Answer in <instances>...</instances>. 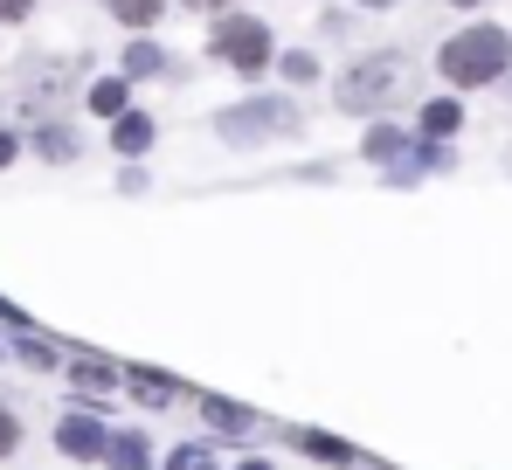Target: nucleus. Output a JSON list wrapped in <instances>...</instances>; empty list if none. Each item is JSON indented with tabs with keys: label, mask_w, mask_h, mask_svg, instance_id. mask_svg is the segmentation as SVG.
Masks as SVG:
<instances>
[{
	"label": "nucleus",
	"mask_w": 512,
	"mask_h": 470,
	"mask_svg": "<svg viewBox=\"0 0 512 470\" xmlns=\"http://www.w3.org/2000/svg\"><path fill=\"white\" fill-rule=\"evenodd\" d=\"M180 7H194V14H229L236 0H180Z\"/></svg>",
	"instance_id": "26"
},
{
	"label": "nucleus",
	"mask_w": 512,
	"mask_h": 470,
	"mask_svg": "<svg viewBox=\"0 0 512 470\" xmlns=\"http://www.w3.org/2000/svg\"><path fill=\"white\" fill-rule=\"evenodd\" d=\"M28 7L35 0H0V21H28Z\"/></svg>",
	"instance_id": "25"
},
{
	"label": "nucleus",
	"mask_w": 512,
	"mask_h": 470,
	"mask_svg": "<svg viewBox=\"0 0 512 470\" xmlns=\"http://www.w3.org/2000/svg\"><path fill=\"white\" fill-rule=\"evenodd\" d=\"M7 353H14L21 367H35V374H56V367H63V353H56L49 339H35V332H14V346H7Z\"/></svg>",
	"instance_id": "14"
},
{
	"label": "nucleus",
	"mask_w": 512,
	"mask_h": 470,
	"mask_svg": "<svg viewBox=\"0 0 512 470\" xmlns=\"http://www.w3.org/2000/svg\"><path fill=\"white\" fill-rule=\"evenodd\" d=\"M215 132H222L229 146H270V139H298L305 118H298L291 97H243V104L215 111Z\"/></svg>",
	"instance_id": "3"
},
{
	"label": "nucleus",
	"mask_w": 512,
	"mask_h": 470,
	"mask_svg": "<svg viewBox=\"0 0 512 470\" xmlns=\"http://www.w3.org/2000/svg\"><path fill=\"white\" fill-rule=\"evenodd\" d=\"M298 450H312L319 464H353V450H346L340 436H319V429H298Z\"/></svg>",
	"instance_id": "19"
},
{
	"label": "nucleus",
	"mask_w": 512,
	"mask_h": 470,
	"mask_svg": "<svg viewBox=\"0 0 512 470\" xmlns=\"http://www.w3.org/2000/svg\"><path fill=\"white\" fill-rule=\"evenodd\" d=\"M104 436H111V429H104L90 408H70V415L56 422V450H63L70 464H97V457H104Z\"/></svg>",
	"instance_id": "6"
},
{
	"label": "nucleus",
	"mask_w": 512,
	"mask_h": 470,
	"mask_svg": "<svg viewBox=\"0 0 512 470\" xmlns=\"http://www.w3.org/2000/svg\"><path fill=\"white\" fill-rule=\"evenodd\" d=\"M319 35H353V14H340V7H333V14L319 21Z\"/></svg>",
	"instance_id": "23"
},
{
	"label": "nucleus",
	"mask_w": 512,
	"mask_h": 470,
	"mask_svg": "<svg viewBox=\"0 0 512 470\" xmlns=\"http://www.w3.org/2000/svg\"><path fill=\"white\" fill-rule=\"evenodd\" d=\"M125 104H132V77H97L90 83V111H97V118H118Z\"/></svg>",
	"instance_id": "15"
},
{
	"label": "nucleus",
	"mask_w": 512,
	"mask_h": 470,
	"mask_svg": "<svg viewBox=\"0 0 512 470\" xmlns=\"http://www.w3.org/2000/svg\"><path fill=\"white\" fill-rule=\"evenodd\" d=\"M118 77H187V70L167 63V49H160V42H146V35H139V42L125 49V70H118Z\"/></svg>",
	"instance_id": "10"
},
{
	"label": "nucleus",
	"mask_w": 512,
	"mask_h": 470,
	"mask_svg": "<svg viewBox=\"0 0 512 470\" xmlns=\"http://www.w3.org/2000/svg\"><path fill=\"white\" fill-rule=\"evenodd\" d=\"M63 381H70V388L77 394H118V367H104V360H70V367H63Z\"/></svg>",
	"instance_id": "11"
},
{
	"label": "nucleus",
	"mask_w": 512,
	"mask_h": 470,
	"mask_svg": "<svg viewBox=\"0 0 512 470\" xmlns=\"http://www.w3.org/2000/svg\"><path fill=\"white\" fill-rule=\"evenodd\" d=\"M153 139H160V125H153L146 111H132V104H125V111L111 118V146H118V153H125V159L153 153Z\"/></svg>",
	"instance_id": "7"
},
{
	"label": "nucleus",
	"mask_w": 512,
	"mask_h": 470,
	"mask_svg": "<svg viewBox=\"0 0 512 470\" xmlns=\"http://www.w3.org/2000/svg\"><path fill=\"white\" fill-rule=\"evenodd\" d=\"M97 464H104V470H146V464H153V443H146L139 429H111Z\"/></svg>",
	"instance_id": "8"
},
{
	"label": "nucleus",
	"mask_w": 512,
	"mask_h": 470,
	"mask_svg": "<svg viewBox=\"0 0 512 470\" xmlns=\"http://www.w3.org/2000/svg\"><path fill=\"white\" fill-rule=\"evenodd\" d=\"M14 450H21V422H14V415H7V408H0V464H7V457H14Z\"/></svg>",
	"instance_id": "22"
},
{
	"label": "nucleus",
	"mask_w": 512,
	"mask_h": 470,
	"mask_svg": "<svg viewBox=\"0 0 512 470\" xmlns=\"http://www.w3.org/2000/svg\"><path fill=\"white\" fill-rule=\"evenodd\" d=\"M35 153L63 166V159H77L84 146H77V132H70V125H56V118H35Z\"/></svg>",
	"instance_id": "13"
},
{
	"label": "nucleus",
	"mask_w": 512,
	"mask_h": 470,
	"mask_svg": "<svg viewBox=\"0 0 512 470\" xmlns=\"http://www.w3.org/2000/svg\"><path fill=\"white\" fill-rule=\"evenodd\" d=\"M208 56L215 63H229V70H243V77H256V70H270V56H277V42H270V28L256 21V14H215V35H208Z\"/></svg>",
	"instance_id": "4"
},
{
	"label": "nucleus",
	"mask_w": 512,
	"mask_h": 470,
	"mask_svg": "<svg viewBox=\"0 0 512 470\" xmlns=\"http://www.w3.org/2000/svg\"><path fill=\"white\" fill-rule=\"evenodd\" d=\"M118 381L139 394L146 408H167V401H173V381H167V374H146V367H132V374H118Z\"/></svg>",
	"instance_id": "17"
},
{
	"label": "nucleus",
	"mask_w": 512,
	"mask_h": 470,
	"mask_svg": "<svg viewBox=\"0 0 512 470\" xmlns=\"http://www.w3.org/2000/svg\"><path fill=\"white\" fill-rule=\"evenodd\" d=\"M360 7H395V0H360Z\"/></svg>",
	"instance_id": "29"
},
{
	"label": "nucleus",
	"mask_w": 512,
	"mask_h": 470,
	"mask_svg": "<svg viewBox=\"0 0 512 470\" xmlns=\"http://www.w3.org/2000/svg\"><path fill=\"white\" fill-rule=\"evenodd\" d=\"M457 125H464V104L457 97H429L423 104V139L443 146V139H457Z\"/></svg>",
	"instance_id": "12"
},
{
	"label": "nucleus",
	"mask_w": 512,
	"mask_h": 470,
	"mask_svg": "<svg viewBox=\"0 0 512 470\" xmlns=\"http://www.w3.org/2000/svg\"><path fill=\"white\" fill-rule=\"evenodd\" d=\"M70 83H77V63H70V56H28V63L14 70V111L49 118L56 90H70Z\"/></svg>",
	"instance_id": "5"
},
{
	"label": "nucleus",
	"mask_w": 512,
	"mask_h": 470,
	"mask_svg": "<svg viewBox=\"0 0 512 470\" xmlns=\"http://www.w3.org/2000/svg\"><path fill=\"white\" fill-rule=\"evenodd\" d=\"M236 470H277V464H270V457H243Z\"/></svg>",
	"instance_id": "28"
},
{
	"label": "nucleus",
	"mask_w": 512,
	"mask_h": 470,
	"mask_svg": "<svg viewBox=\"0 0 512 470\" xmlns=\"http://www.w3.org/2000/svg\"><path fill=\"white\" fill-rule=\"evenodd\" d=\"M284 83H319V56L312 49H291L284 56Z\"/></svg>",
	"instance_id": "21"
},
{
	"label": "nucleus",
	"mask_w": 512,
	"mask_h": 470,
	"mask_svg": "<svg viewBox=\"0 0 512 470\" xmlns=\"http://www.w3.org/2000/svg\"><path fill=\"white\" fill-rule=\"evenodd\" d=\"M201 422H208L215 436H250V429H256V408L222 401V394H201Z\"/></svg>",
	"instance_id": "9"
},
{
	"label": "nucleus",
	"mask_w": 512,
	"mask_h": 470,
	"mask_svg": "<svg viewBox=\"0 0 512 470\" xmlns=\"http://www.w3.org/2000/svg\"><path fill=\"white\" fill-rule=\"evenodd\" d=\"M0 325H7V332H28V312H21V305H7V298H0Z\"/></svg>",
	"instance_id": "24"
},
{
	"label": "nucleus",
	"mask_w": 512,
	"mask_h": 470,
	"mask_svg": "<svg viewBox=\"0 0 512 470\" xmlns=\"http://www.w3.org/2000/svg\"><path fill=\"white\" fill-rule=\"evenodd\" d=\"M111 7V21H125V28H153L160 14H167V0H104Z\"/></svg>",
	"instance_id": "18"
},
{
	"label": "nucleus",
	"mask_w": 512,
	"mask_h": 470,
	"mask_svg": "<svg viewBox=\"0 0 512 470\" xmlns=\"http://www.w3.org/2000/svg\"><path fill=\"white\" fill-rule=\"evenodd\" d=\"M14 153H21V139H14V132L0 125V166H14Z\"/></svg>",
	"instance_id": "27"
},
{
	"label": "nucleus",
	"mask_w": 512,
	"mask_h": 470,
	"mask_svg": "<svg viewBox=\"0 0 512 470\" xmlns=\"http://www.w3.org/2000/svg\"><path fill=\"white\" fill-rule=\"evenodd\" d=\"M402 90H409V63L381 49V56H360L353 70H340V90H333V104H340L346 118H374V111H388Z\"/></svg>",
	"instance_id": "2"
},
{
	"label": "nucleus",
	"mask_w": 512,
	"mask_h": 470,
	"mask_svg": "<svg viewBox=\"0 0 512 470\" xmlns=\"http://www.w3.org/2000/svg\"><path fill=\"white\" fill-rule=\"evenodd\" d=\"M409 146H416V139H409L402 125H374V132H367V159H374V166H395Z\"/></svg>",
	"instance_id": "16"
},
{
	"label": "nucleus",
	"mask_w": 512,
	"mask_h": 470,
	"mask_svg": "<svg viewBox=\"0 0 512 470\" xmlns=\"http://www.w3.org/2000/svg\"><path fill=\"white\" fill-rule=\"evenodd\" d=\"M450 7H485V0H450Z\"/></svg>",
	"instance_id": "30"
},
{
	"label": "nucleus",
	"mask_w": 512,
	"mask_h": 470,
	"mask_svg": "<svg viewBox=\"0 0 512 470\" xmlns=\"http://www.w3.org/2000/svg\"><path fill=\"white\" fill-rule=\"evenodd\" d=\"M436 70H443L450 90H478V83H492V77L512 70V35L492 28V21H478V28H464V35H450V42L436 49Z\"/></svg>",
	"instance_id": "1"
},
{
	"label": "nucleus",
	"mask_w": 512,
	"mask_h": 470,
	"mask_svg": "<svg viewBox=\"0 0 512 470\" xmlns=\"http://www.w3.org/2000/svg\"><path fill=\"white\" fill-rule=\"evenodd\" d=\"M167 470H222V464H215V450H201V443H180V450L167 457Z\"/></svg>",
	"instance_id": "20"
}]
</instances>
